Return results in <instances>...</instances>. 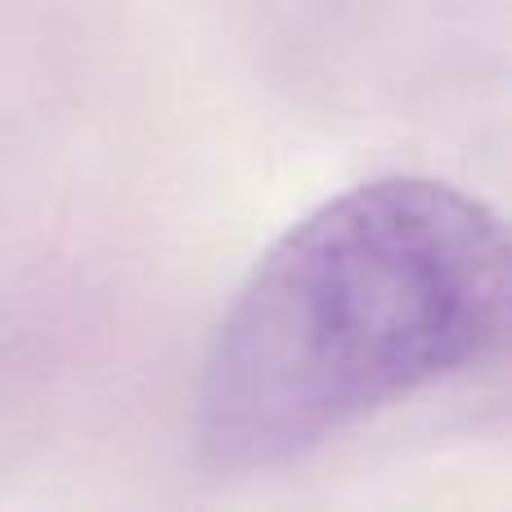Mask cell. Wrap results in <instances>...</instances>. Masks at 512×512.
I'll use <instances>...</instances> for the list:
<instances>
[{
  "instance_id": "obj_1",
  "label": "cell",
  "mask_w": 512,
  "mask_h": 512,
  "mask_svg": "<svg viewBox=\"0 0 512 512\" xmlns=\"http://www.w3.org/2000/svg\"><path fill=\"white\" fill-rule=\"evenodd\" d=\"M508 239L441 180L355 185L301 216L234 292L198 382L221 472L279 468L477 364L504 333Z\"/></svg>"
}]
</instances>
